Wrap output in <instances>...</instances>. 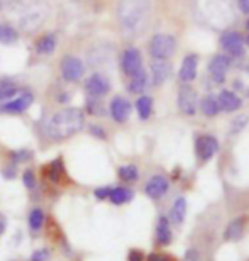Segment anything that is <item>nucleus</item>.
Wrapping results in <instances>:
<instances>
[{
	"label": "nucleus",
	"mask_w": 249,
	"mask_h": 261,
	"mask_svg": "<svg viewBox=\"0 0 249 261\" xmlns=\"http://www.w3.org/2000/svg\"><path fill=\"white\" fill-rule=\"evenodd\" d=\"M85 127V114L78 107H66L51 114L44 122V136L51 141H65Z\"/></svg>",
	"instance_id": "1"
},
{
	"label": "nucleus",
	"mask_w": 249,
	"mask_h": 261,
	"mask_svg": "<svg viewBox=\"0 0 249 261\" xmlns=\"http://www.w3.org/2000/svg\"><path fill=\"white\" fill-rule=\"evenodd\" d=\"M149 15L148 0H119L117 19L127 33H137L146 25Z\"/></svg>",
	"instance_id": "2"
},
{
	"label": "nucleus",
	"mask_w": 249,
	"mask_h": 261,
	"mask_svg": "<svg viewBox=\"0 0 249 261\" xmlns=\"http://www.w3.org/2000/svg\"><path fill=\"white\" fill-rule=\"evenodd\" d=\"M46 17H48V9L43 7L41 4L31 5L19 17V28L24 33H34L36 29H39L44 24Z\"/></svg>",
	"instance_id": "3"
},
{
	"label": "nucleus",
	"mask_w": 249,
	"mask_h": 261,
	"mask_svg": "<svg viewBox=\"0 0 249 261\" xmlns=\"http://www.w3.org/2000/svg\"><path fill=\"white\" fill-rule=\"evenodd\" d=\"M176 49V41L170 34H156L149 41V55L156 60H168Z\"/></svg>",
	"instance_id": "4"
},
{
	"label": "nucleus",
	"mask_w": 249,
	"mask_h": 261,
	"mask_svg": "<svg viewBox=\"0 0 249 261\" xmlns=\"http://www.w3.org/2000/svg\"><path fill=\"white\" fill-rule=\"evenodd\" d=\"M33 102H34V95L31 92L17 93L15 97L0 103V112L9 114V116H17V114H22L27 111V109L33 106Z\"/></svg>",
	"instance_id": "5"
},
{
	"label": "nucleus",
	"mask_w": 249,
	"mask_h": 261,
	"mask_svg": "<svg viewBox=\"0 0 249 261\" xmlns=\"http://www.w3.org/2000/svg\"><path fill=\"white\" fill-rule=\"evenodd\" d=\"M61 76L65 78L66 82H80L83 76H85V63L78 58V56L73 55H66L63 60H61Z\"/></svg>",
	"instance_id": "6"
},
{
	"label": "nucleus",
	"mask_w": 249,
	"mask_h": 261,
	"mask_svg": "<svg viewBox=\"0 0 249 261\" xmlns=\"http://www.w3.org/2000/svg\"><path fill=\"white\" fill-rule=\"evenodd\" d=\"M217 151H219V141H217L214 136L204 134V136H199V138H197L195 153H197V158L200 161L212 160L217 154Z\"/></svg>",
	"instance_id": "7"
},
{
	"label": "nucleus",
	"mask_w": 249,
	"mask_h": 261,
	"mask_svg": "<svg viewBox=\"0 0 249 261\" xmlns=\"http://www.w3.org/2000/svg\"><path fill=\"white\" fill-rule=\"evenodd\" d=\"M85 90L90 97L100 98L103 95H107L110 90V82L107 80V76L100 75V73H93L85 80Z\"/></svg>",
	"instance_id": "8"
},
{
	"label": "nucleus",
	"mask_w": 249,
	"mask_h": 261,
	"mask_svg": "<svg viewBox=\"0 0 249 261\" xmlns=\"http://www.w3.org/2000/svg\"><path fill=\"white\" fill-rule=\"evenodd\" d=\"M178 107L180 111L186 114V116H195L197 107H199V97H197L195 90L191 87H181L178 93Z\"/></svg>",
	"instance_id": "9"
},
{
	"label": "nucleus",
	"mask_w": 249,
	"mask_h": 261,
	"mask_svg": "<svg viewBox=\"0 0 249 261\" xmlns=\"http://www.w3.org/2000/svg\"><path fill=\"white\" fill-rule=\"evenodd\" d=\"M121 66L122 71L126 73L127 76H132L134 73H137L143 68V56L139 53L137 48H129L122 53L121 58Z\"/></svg>",
	"instance_id": "10"
},
{
	"label": "nucleus",
	"mask_w": 249,
	"mask_h": 261,
	"mask_svg": "<svg viewBox=\"0 0 249 261\" xmlns=\"http://www.w3.org/2000/svg\"><path fill=\"white\" fill-rule=\"evenodd\" d=\"M231 66V58L226 55H215L214 58L210 60L209 65V75L210 80L214 83H222L226 78V73Z\"/></svg>",
	"instance_id": "11"
},
{
	"label": "nucleus",
	"mask_w": 249,
	"mask_h": 261,
	"mask_svg": "<svg viewBox=\"0 0 249 261\" xmlns=\"http://www.w3.org/2000/svg\"><path fill=\"white\" fill-rule=\"evenodd\" d=\"M108 112H110V117L116 122H126L129 116H131V102L121 95L114 97L110 100V106H108Z\"/></svg>",
	"instance_id": "12"
},
{
	"label": "nucleus",
	"mask_w": 249,
	"mask_h": 261,
	"mask_svg": "<svg viewBox=\"0 0 249 261\" xmlns=\"http://www.w3.org/2000/svg\"><path fill=\"white\" fill-rule=\"evenodd\" d=\"M168 189H170L168 178L163 176V175H154V176H151V178L148 180L146 187H144V192H146V195L149 198L158 200V198H161L163 195H166Z\"/></svg>",
	"instance_id": "13"
},
{
	"label": "nucleus",
	"mask_w": 249,
	"mask_h": 261,
	"mask_svg": "<svg viewBox=\"0 0 249 261\" xmlns=\"http://www.w3.org/2000/svg\"><path fill=\"white\" fill-rule=\"evenodd\" d=\"M220 46L232 56L244 55V39L239 33H226L220 38Z\"/></svg>",
	"instance_id": "14"
},
{
	"label": "nucleus",
	"mask_w": 249,
	"mask_h": 261,
	"mask_svg": "<svg viewBox=\"0 0 249 261\" xmlns=\"http://www.w3.org/2000/svg\"><path fill=\"white\" fill-rule=\"evenodd\" d=\"M151 75L154 85H163L171 75V63L168 60H156L153 58L151 63Z\"/></svg>",
	"instance_id": "15"
},
{
	"label": "nucleus",
	"mask_w": 249,
	"mask_h": 261,
	"mask_svg": "<svg viewBox=\"0 0 249 261\" xmlns=\"http://www.w3.org/2000/svg\"><path fill=\"white\" fill-rule=\"evenodd\" d=\"M197 66H199V56L197 55L185 56L183 63H181V68H180V80L183 83L193 82L197 76Z\"/></svg>",
	"instance_id": "16"
},
{
	"label": "nucleus",
	"mask_w": 249,
	"mask_h": 261,
	"mask_svg": "<svg viewBox=\"0 0 249 261\" xmlns=\"http://www.w3.org/2000/svg\"><path fill=\"white\" fill-rule=\"evenodd\" d=\"M56 46H58V38H56V34H53V33L43 34L38 41H36V51L43 56L53 55Z\"/></svg>",
	"instance_id": "17"
},
{
	"label": "nucleus",
	"mask_w": 249,
	"mask_h": 261,
	"mask_svg": "<svg viewBox=\"0 0 249 261\" xmlns=\"http://www.w3.org/2000/svg\"><path fill=\"white\" fill-rule=\"evenodd\" d=\"M171 241H173V232L170 227V219L159 217L156 224V243L159 246H168Z\"/></svg>",
	"instance_id": "18"
},
{
	"label": "nucleus",
	"mask_w": 249,
	"mask_h": 261,
	"mask_svg": "<svg viewBox=\"0 0 249 261\" xmlns=\"http://www.w3.org/2000/svg\"><path fill=\"white\" fill-rule=\"evenodd\" d=\"M217 102H219L220 111H226V112H234L241 107V98L237 97L234 92H229V90L220 92V95L217 97Z\"/></svg>",
	"instance_id": "19"
},
{
	"label": "nucleus",
	"mask_w": 249,
	"mask_h": 261,
	"mask_svg": "<svg viewBox=\"0 0 249 261\" xmlns=\"http://www.w3.org/2000/svg\"><path fill=\"white\" fill-rule=\"evenodd\" d=\"M244 234V217H237L234 221L229 222V226L226 227L224 231V241H229V243H234V241H239Z\"/></svg>",
	"instance_id": "20"
},
{
	"label": "nucleus",
	"mask_w": 249,
	"mask_h": 261,
	"mask_svg": "<svg viewBox=\"0 0 249 261\" xmlns=\"http://www.w3.org/2000/svg\"><path fill=\"white\" fill-rule=\"evenodd\" d=\"M134 198V192L127 187H116V189H110V194H108V200H110L114 205H122V203L131 202Z\"/></svg>",
	"instance_id": "21"
},
{
	"label": "nucleus",
	"mask_w": 249,
	"mask_h": 261,
	"mask_svg": "<svg viewBox=\"0 0 249 261\" xmlns=\"http://www.w3.org/2000/svg\"><path fill=\"white\" fill-rule=\"evenodd\" d=\"M185 216H186V200L183 197H180V198H176L175 203H173V207H171V211H170V222H173V224H180L185 221Z\"/></svg>",
	"instance_id": "22"
},
{
	"label": "nucleus",
	"mask_w": 249,
	"mask_h": 261,
	"mask_svg": "<svg viewBox=\"0 0 249 261\" xmlns=\"http://www.w3.org/2000/svg\"><path fill=\"white\" fill-rule=\"evenodd\" d=\"M148 87V75L146 71L139 70L137 73H134V75L131 76V82H129V92L131 93H143L144 90H146Z\"/></svg>",
	"instance_id": "23"
},
{
	"label": "nucleus",
	"mask_w": 249,
	"mask_h": 261,
	"mask_svg": "<svg viewBox=\"0 0 249 261\" xmlns=\"http://www.w3.org/2000/svg\"><path fill=\"white\" fill-rule=\"evenodd\" d=\"M48 171H46V175H48V180L51 184H60L61 178L65 176V166H63V160L58 158L54 161H51V163L46 166Z\"/></svg>",
	"instance_id": "24"
},
{
	"label": "nucleus",
	"mask_w": 249,
	"mask_h": 261,
	"mask_svg": "<svg viewBox=\"0 0 249 261\" xmlns=\"http://www.w3.org/2000/svg\"><path fill=\"white\" fill-rule=\"evenodd\" d=\"M19 39V31L10 24H0V44H14Z\"/></svg>",
	"instance_id": "25"
},
{
	"label": "nucleus",
	"mask_w": 249,
	"mask_h": 261,
	"mask_svg": "<svg viewBox=\"0 0 249 261\" xmlns=\"http://www.w3.org/2000/svg\"><path fill=\"white\" fill-rule=\"evenodd\" d=\"M200 109L202 112L205 114L207 117H212V116H217L220 112V107H219V102L214 95H207L200 100Z\"/></svg>",
	"instance_id": "26"
},
{
	"label": "nucleus",
	"mask_w": 249,
	"mask_h": 261,
	"mask_svg": "<svg viewBox=\"0 0 249 261\" xmlns=\"http://www.w3.org/2000/svg\"><path fill=\"white\" fill-rule=\"evenodd\" d=\"M136 109H137L139 117H141L143 121H146V119L151 117V114H153V98L148 95L139 97L136 102Z\"/></svg>",
	"instance_id": "27"
},
{
	"label": "nucleus",
	"mask_w": 249,
	"mask_h": 261,
	"mask_svg": "<svg viewBox=\"0 0 249 261\" xmlns=\"http://www.w3.org/2000/svg\"><path fill=\"white\" fill-rule=\"evenodd\" d=\"M119 178L126 184H134L139 178V170L136 165H122L121 168L117 170Z\"/></svg>",
	"instance_id": "28"
},
{
	"label": "nucleus",
	"mask_w": 249,
	"mask_h": 261,
	"mask_svg": "<svg viewBox=\"0 0 249 261\" xmlns=\"http://www.w3.org/2000/svg\"><path fill=\"white\" fill-rule=\"evenodd\" d=\"M17 93H19V87L12 80H9V78L0 80V102L9 100V98L15 97Z\"/></svg>",
	"instance_id": "29"
},
{
	"label": "nucleus",
	"mask_w": 249,
	"mask_h": 261,
	"mask_svg": "<svg viewBox=\"0 0 249 261\" xmlns=\"http://www.w3.org/2000/svg\"><path fill=\"white\" fill-rule=\"evenodd\" d=\"M27 221H29V227L33 229V231H39V229L44 226V221H46L44 211H43V208H39V207L33 208V211L29 212Z\"/></svg>",
	"instance_id": "30"
},
{
	"label": "nucleus",
	"mask_w": 249,
	"mask_h": 261,
	"mask_svg": "<svg viewBox=\"0 0 249 261\" xmlns=\"http://www.w3.org/2000/svg\"><path fill=\"white\" fill-rule=\"evenodd\" d=\"M85 107H87V111L92 114V116H102V114L105 112V109H103V103L98 100L97 97H88Z\"/></svg>",
	"instance_id": "31"
},
{
	"label": "nucleus",
	"mask_w": 249,
	"mask_h": 261,
	"mask_svg": "<svg viewBox=\"0 0 249 261\" xmlns=\"http://www.w3.org/2000/svg\"><path fill=\"white\" fill-rule=\"evenodd\" d=\"M31 158H33V151L31 149H17V151H12V153H10V161L15 165L25 163V161H29Z\"/></svg>",
	"instance_id": "32"
},
{
	"label": "nucleus",
	"mask_w": 249,
	"mask_h": 261,
	"mask_svg": "<svg viewBox=\"0 0 249 261\" xmlns=\"http://www.w3.org/2000/svg\"><path fill=\"white\" fill-rule=\"evenodd\" d=\"M234 85H236V88H239V90H242L249 97V68L242 73L241 78H237L234 82Z\"/></svg>",
	"instance_id": "33"
},
{
	"label": "nucleus",
	"mask_w": 249,
	"mask_h": 261,
	"mask_svg": "<svg viewBox=\"0 0 249 261\" xmlns=\"http://www.w3.org/2000/svg\"><path fill=\"white\" fill-rule=\"evenodd\" d=\"M22 181H24V187L29 190H34L36 185H38V181H36V175L33 170H25L24 175H22Z\"/></svg>",
	"instance_id": "34"
},
{
	"label": "nucleus",
	"mask_w": 249,
	"mask_h": 261,
	"mask_svg": "<svg viewBox=\"0 0 249 261\" xmlns=\"http://www.w3.org/2000/svg\"><path fill=\"white\" fill-rule=\"evenodd\" d=\"M51 258V251L46 248H41V249H36L33 253V256H31V261H49Z\"/></svg>",
	"instance_id": "35"
},
{
	"label": "nucleus",
	"mask_w": 249,
	"mask_h": 261,
	"mask_svg": "<svg viewBox=\"0 0 249 261\" xmlns=\"http://www.w3.org/2000/svg\"><path fill=\"white\" fill-rule=\"evenodd\" d=\"M2 176L5 180H14L15 176H17V165L10 161V163L2 170Z\"/></svg>",
	"instance_id": "36"
},
{
	"label": "nucleus",
	"mask_w": 249,
	"mask_h": 261,
	"mask_svg": "<svg viewBox=\"0 0 249 261\" xmlns=\"http://www.w3.org/2000/svg\"><path fill=\"white\" fill-rule=\"evenodd\" d=\"M88 130H90L92 136H95V138H98V139H105L107 138L105 129H103L102 126H97V124H92V126L88 127Z\"/></svg>",
	"instance_id": "37"
},
{
	"label": "nucleus",
	"mask_w": 249,
	"mask_h": 261,
	"mask_svg": "<svg viewBox=\"0 0 249 261\" xmlns=\"http://www.w3.org/2000/svg\"><path fill=\"white\" fill-rule=\"evenodd\" d=\"M108 194H110V187H102V189H97L93 192L97 200H105V198H108Z\"/></svg>",
	"instance_id": "38"
},
{
	"label": "nucleus",
	"mask_w": 249,
	"mask_h": 261,
	"mask_svg": "<svg viewBox=\"0 0 249 261\" xmlns=\"http://www.w3.org/2000/svg\"><path fill=\"white\" fill-rule=\"evenodd\" d=\"M148 261H175L173 256H168V254H161V253H153L148 256Z\"/></svg>",
	"instance_id": "39"
},
{
	"label": "nucleus",
	"mask_w": 249,
	"mask_h": 261,
	"mask_svg": "<svg viewBox=\"0 0 249 261\" xmlns=\"http://www.w3.org/2000/svg\"><path fill=\"white\" fill-rule=\"evenodd\" d=\"M246 122H247V117L246 116L241 117V122H239V119H236V121L232 122V129L231 130H232V133H239V130L246 126Z\"/></svg>",
	"instance_id": "40"
},
{
	"label": "nucleus",
	"mask_w": 249,
	"mask_h": 261,
	"mask_svg": "<svg viewBox=\"0 0 249 261\" xmlns=\"http://www.w3.org/2000/svg\"><path fill=\"white\" fill-rule=\"evenodd\" d=\"M127 261H144V254L139 251V249H131V251H129Z\"/></svg>",
	"instance_id": "41"
},
{
	"label": "nucleus",
	"mask_w": 249,
	"mask_h": 261,
	"mask_svg": "<svg viewBox=\"0 0 249 261\" xmlns=\"http://www.w3.org/2000/svg\"><path fill=\"white\" fill-rule=\"evenodd\" d=\"M185 261H200V258H199V253H197L195 249H190V251L186 253Z\"/></svg>",
	"instance_id": "42"
},
{
	"label": "nucleus",
	"mask_w": 249,
	"mask_h": 261,
	"mask_svg": "<svg viewBox=\"0 0 249 261\" xmlns=\"http://www.w3.org/2000/svg\"><path fill=\"white\" fill-rule=\"evenodd\" d=\"M237 4L242 14H249V0H237Z\"/></svg>",
	"instance_id": "43"
},
{
	"label": "nucleus",
	"mask_w": 249,
	"mask_h": 261,
	"mask_svg": "<svg viewBox=\"0 0 249 261\" xmlns=\"http://www.w3.org/2000/svg\"><path fill=\"white\" fill-rule=\"evenodd\" d=\"M5 227H7V222H5L4 217H0V234L5 231Z\"/></svg>",
	"instance_id": "44"
},
{
	"label": "nucleus",
	"mask_w": 249,
	"mask_h": 261,
	"mask_svg": "<svg viewBox=\"0 0 249 261\" xmlns=\"http://www.w3.org/2000/svg\"><path fill=\"white\" fill-rule=\"evenodd\" d=\"M246 28H247V31H249V20H247V24H246Z\"/></svg>",
	"instance_id": "45"
},
{
	"label": "nucleus",
	"mask_w": 249,
	"mask_h": 261,
	"mask_svg": "<svg viewBox=\"0 0 249 261\" xmlns=\"http://www.w3.org/2000/svg\"><path fill=\"white\" fill-rule=\"evenodd\" d=\"M247 43H249V38H247Z\"/></svg>",
	"instance_id": "46"
}]
</instances>
